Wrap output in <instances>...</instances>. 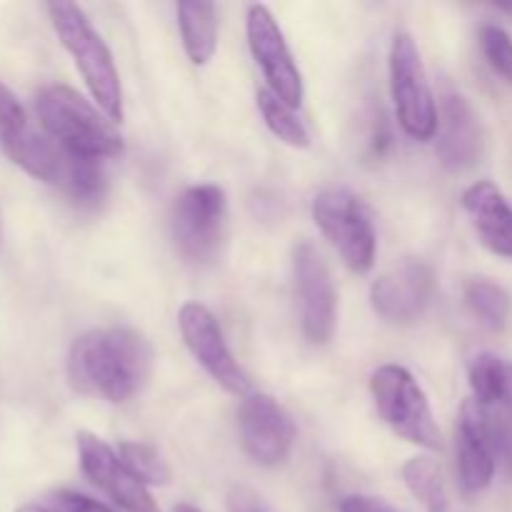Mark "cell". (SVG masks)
Instances as JSON below:
<instances>
[{"label":"cell","instance_id":"cell-29","mask_svg":"<svg viewBox=\"0 0 512 512\" xmlns=\"http://www.w3.org/2000/svg\"><path fill=\"white\" fill-rule=\"evenodd\" d=\"M15 512H53V510L45 508V505H20Z\"/></svg>","mask_w":512,"mask_h":512},{"label":"cell","instance_id":"cell-2","mask_svg":"<svg viewBox=\"0 0 512 512\" xmlns=\"http://www.w3.org/2000/svg\"><path fill=\"white\" fill-rule=\"evenodd\" d=\"M5 155L15 165L43 183L55 185L80 205H98L108 190V178L98 160L80 158L53 138L25 128L23 133L0 140Z\"/></svg>","mask_w":512,"mask_h":512},{"label":"cell","instance_id":"cell-4","mask_svg":"<svg viewBox=\"0 0 512 512\" xmlns=\"http://www.w3.org/2000/svg\"><path fill=\"white\" fill-rule=\"evenodd\" d=\"M48 15L60 43L73 55L93 100L100 105L105 118L120 123L123 120V88H120L118 68H115L105 40L75 3H65V0L48 3Z\"/></svg>","mask_w":512,"mask_h":512},{"label":"cell","instance_id":"cell-8","mask_svg":"<svg viewBox=\"0 0 512 512\" xmlns=\"http://www.w3.org/2000/svg\"><path fill=\"white\" fill-rule=\"evenodd\" d=\"M390 93L405 133L415 140H430L438 133V108L423 58L408 33H398L390 45Z\"/></svg>","mask_w":512,"mask_h":512},{"label":"cell","instance_id":"cell-6","mask_svg":"<svg viewBox=\"0 0 512 512\" xmlns=\"http://www.w3.org/2000/svg\"><path fill=\"white\" fill-rule=\"evenodd\" d=\"M313 220L353 273L375 265V228L363 200L348 188H325L313 200Z\"/></svg>","mask_w":512,"mask_h":512},{"label":"cell","instance_id":"cell-5","mask_svg":"<svg viewBox=\"0 0 512 512\" xmlns=\"http://www.w3.org/2000/svg\"><path fill=\"white\" fill-rule=\"evenodd\" d=\"M375 408L395 435L428 450L443 448L440 428L430 410L428 395L418 380L400 365H383L370 378Z\"/></svg>","mask_w":512,"mask_h":512},{"label":"cell","instance_id":"cell-17","mask_svg":"<svg viewBox=\"0 0 512 512\" xmlns=\"http://www.w3.org/2000/svg\"><path fill=\"white\" fill-rule=\"evenodd\" d=\"M463 208L490 253L512 260V205L503 190L490 180L470 185L463 193Z\"/></svg>","mask_w":512,"mask_h":512},{"label":"cell","instance_id":"cell-13","mask_svg":"<svg viewBox=\"0 0 512 512\" xmlns=\"http://www.w3.org/2000/svg\"><path fill=\"white\" fill-rule=\"evenodd\" d=\"M240 443L245 453L265 468H275L290 455L295 425L288 410L270 395H248L240 408Z\"/></svg>","mask_w":512,"mask_h":512},{"label":"cell","instance_id":"cell-1","mask_svg":"<svg viewBox=\"0 0 512 512\" xmlns=\"http://www.w3.org/2000/svg\"><path fill=\"white\" fill-rule=\"evenodd\" d=\"M153 348L133 328L90 330L68 353V380L78 393L125 403L148 385Z\"/></svg>","mask_w":512,"mask_h":512},{"label":"cell","instance_id":"cell-16","mask_svg":"<svg viewBox=\"0 0 512 512\" xmlns=\"http://www.w3.org/2000/svg\"><path fill=\"white\" fill-rule=\"evenodd\" d=\"M498 470L488 418L483 405L473 398L465 400L458 420V475L465 493H480L488 488Z\"/></svg>","mask_w":512,"mask_h":512},{"label":"cell","instance_id":"cell-3","mask_svg":"<svg viewBox=\"0 0 512 512\" xmlns=\"http://www.w3.org/2000/svg\"><path fill=\"white\" fill-rule=\"evenodd\" d=\"M35 110L48 138L80 158L100 160L123 155V138L113 120L103 118L68 85H48L35 98Z\"/></svg>","mask_w":512,"mask_h":512},{"label":"cell","instance_id":"cell-18","mask_svg":"<svg viewBox=\"0 0 512 512\" xmlns=\"http://www.w3.org/2000/svg\"><path fill=\"white\" fill-rule=\"evenodd\" d=\"M178 25L190 63L205 65L218 48V10L205 0H183L178 5Z\"/></svg>","mask_w":512,"mask_h":512},{"label":"cell","instance_id":"cell-25","mask_svg":"<svg viewBox=\"0 0 512 512\" xmlns=\"http://www.w3.org/2000/svg\"><path fill=\"white\" fill-rule=\"evenodd\" d=\"M25 128H28V118H25L23 105L8 85L0 83V140L23 133Z\"/></svg>","mask_w":512,"mask_h":512},{"label":"cell","instance_id":"cell-24","mask_svg":"<svg viewBox=\"0 0 512 512\" xmlns=\"http://www.w3.org/2000/svg\"><path fill=\"white\" fill-rule=\"evenodd\" d=\"M480 48L488 58L490 68L512 83V38L500 25H483L480 28Z\"/></svg>","mask_w":512,"mask_h":512},{"label":"cell","instance_id":"cell-27","mask_svg":"<svg viewBox=\"0 0 512 512\" xmlns=\"http://www.w3.org/2000/svg\"><path fill=\"white\" fill-rule=\"evenodd\" d=\"M228 508L230 512H270L260 505L258 495L248 488H233V493L228 495Z\"/></svg>","mask_w":512,"mask_h":512},{"label":"cell","instance_id":"cell-10","mask_svg":"<svg viewBox=\"0 0 512 512\" xmlns=\"http://www.w3.org/2000/svg\"><path fill=\"white\" fill-rule=\"evenodd\" d=\"M248 45L255 63L263 70L270 90L290 108L303 103V75L293 60L278 20L265 5L248 8Z\"/></svg>","mask_w":512,"mask_h":512},{"label":"cell","instance_id":"cell-19","mask_svg":"<svg viewBox=\"0 0 512 512\" xmlns=\"http://www.w3.org/2000/svg\"><path fill=\"white\" fill-rule=\"evenodd\" d=\"M468 378L475 403L512 413V363H505L498 355L480 353L470 360Z\"/></svg>","mask_w":512,"mask_h":512},{"label":"cell","instance_id":"cell-7","mask_svg":"<svg viewBox=\"0 0 512 512\" xmlns=\"http://www.w3.org/2000/svg\"><path fill=\"white\" fill-rule=\"evenodd\" d=\"M228 200L218 185H195L188 188L173 208V240L178 253L188 263H213L225 238Z\"/></svg>","mask_w":512,"mask_h":512},{"label":"cell","instance_id":"cell-21","mask_svg":"<svg viewBox=\"0 0 512 512\" xmlns=\"http://www.w3.org/2000/svg\"><path fill=\"white\" fill-rule=\"evenodd\" d=\"M403 480L410 493L428 508V512H450L448 493H445L443 473L430 458H413L405 463Z\"/></svg>","mask_w":512,"mask_h":512},{"label":"cell","instance_id":"cell-20","mask_svg":"<svg viewBox=\"0 0 512 512\" xmlns=\"http://www.w3.org/2000/svg\"><path fill=\"white\" fill-rule=\"evenodd\" d=\"M465 300L468 308L473 310L475 318L490 330H505L512 318V300L508 290L490 280H470L465 285Z\"/></svg>","mask_w":512,"mask_h":512},{"label":"cell","instance_id":"cell-14","mask_svg":"<svg viewBox=\"0 0 512 512\" xmlns=\"http://www.w3.org/2000/svg\"><path fill=\"white\" fill-rule=\"evenodd\" d=\"M435 290V275L423 260H405L400 268L380 275L370 288L375 313L395 325L415 323L428 308Z\"/></svg>","mask_w":512,"mask_h":512},{"label":"cell","instance_id":"cell-22","mask_svg":"<svg viewBox=\"0 0 512 512\" xmlns=\"http://www.w3.org/2000/svg\"><path fill=\"white\" fill-rule=\"evenodd\" d=\"M258 108L263 115L265 125L270 128V133L278 140H283L290 148H308L310 135L305 130V125L300 123L298 115L293 113L290 105H285L273 90H258Z\"/></svg>","mask_w":512,"mask_h":512},{"label":"cell","instance_id":"cell-11","mask_svg":"<svg viewBox=\"0 0 512 512\" xmlns=\"http://www.w3.org/2000/svg\"><path fill=\"white\" fill-rule=\"evenodd\" d=\"M295 285L300 295L303 333L313 345H325L335 333L338 298H335L333 275L323 255L310 243H298L293 250Z\"/></svg>","mask_w":512,"mask_h":512},{"label":"cell","instance_id":"cell-26","mask_svg":"<svg viewBox=\"0 0 512 512\" xmlns=\"http://www.w3.org/2000/svg\"><path fill=\"white\" fill-rule=\"evenodd\" d=\"M48 508L53 512H115L108 505L98 503L88 495L73 493V490H58V493L50 495Z\"/></svg>","mask_w":512,"mask_h":512},{"label":"cell","instance_id":"cell-9","mask_svg":"<svg viewBox=\"0 0 512 512\" xmlns=\"http://www.w3.org/2000/svg\"><path fill=\"white\" fill-rule=\"evenodd\" d=\"M180 333L185 345L193 353V358L203 365L205 373L223 385L233 395H248L250 380L238 365V360L230 353L225 335L220 330L218 320L205 305L185 303L178 313Z\"/></svg>","mask_w":512,"mask_h":512},{"label":"cell","instance_id":"cell-23","mask_svg":"<svg viewBox=\"0 0 512 512\" xmlns=\"http://www.w3.org/2000/svg\"><path fill=\"white\" fill-rule=\"evenodd\" d=\"M118 455L123 460L125 468L148 488V485H168L173 473H170L168 463L163 455L148 443H120Z\"/></svg>","mask_w":512,"mask_h":512},{"label":"cell","instance_id":"cell-28","mask_svg":"<svg viewBox=\"0 0 512 512\" xmlns=\"http://www.w3.org/2000/svg\"><path fill=\"white\" fill-rule=\"evenodd\" d=\"M340 512H398L388 503L378 498H365V495H350L340 503Z\"/></svg>","mask_w":512,"mask_h":512},{"label":"cell","instance_id":"cell-15","mask_svg":"<svg viewBox=\"0 0 512 512\" xmlns=\"http://www.w3.org/2000/svg\"><path fill=\"white\" fill-rule=\"evenodd\" d=\"M483 153V128L460 93H445L438 115V158L448 170L473 168Z\"/></svg>","mask_w":512,"mask_h":512},{"label":"cell","instance_id":"cell-12","mask_svg":"<svg viewBox=\"0 0 512 512\" xmlns=\"http://www.w3.org/2000/svg\"><path fill=\"white\" fill-rule=\"evenodd\" d=\"M75 440H78V458L85 478L103 490L118 508L125 512H158L148 488L125 468L120 455L105 440L85 430H80Z\"/></svg>","mask_w":512,"mask_h":512},{"label":"cell","instance_id":"cell-30","mask_svg":"<svg viewBox=\"0 0 512 512\" xmlns=\"http://www.w3.org/2000/svg\"><path fill=\"white\" fill-rule=\"evenodd\" d=\"M175 512H200V510L193 508V505H178V508H175Z\"/></svg>","mask_w":512,"mask_h":512}]
</instances>
